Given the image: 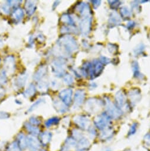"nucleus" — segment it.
<instances>
[{
    "instance_id": "nucleus-4",
    "label": "nucleus",
    "mask_w": 150,
    "mask_h": 151,
    "mask_svg": "<svg viewBox=\"0 0 150 151\" xmlns=\"http://www.w3.org/2000/svg\"><path fill=\"white\" fill-rule=\"evenodd\" d=\"M4 63L5 67L6 68V70H5L6 72L8 70L9 72L12 73L14 71L16 63H15V59L13 56H7L4 60Z\"/></svg>"
},
{
    "instance_id": "nucleus-2",
    "label": "nucleus",
    "mask_w": 150,
    "mask_h": 151,
    "mask_svg": "<svg viewBox=\"0 0 150 151\" xmlns=\"http://www.w3.org/2000/svg\"><path fill=\"white\" fill-rule=\"evenodd\" d=\"M72 93L71 89H65L60 92L59 97L66 106H69L71 104Z\"/></svg>"
},
{
    "instance_id": "nucleus-20",
    "label": "nucleus",
    "mask_w": 150,
    "mask_h": 151,
    "mask_svg": "<svg viewBox=\"0 0 150 151\" xmlns=\"http://www.w3.org/2000/svg\"><path fill=\"white\" fill-rule=\"evenodd\" d=\"M6 151H21L17 142L11 143L7 148Z\"/></svg>"
},
{
    "instance_id": "nucleus-10",
    "label": "nucleus",
    "mask_w": 150,
    "mask_h": 151,
    "mask_svg": "<svg viewBox=\"0 0 150 151\" xmlns=\"http://www.w3.org/2000/svg\"><path fill=\"white\" fill-rule=\"evenodd\" d=\"M85 98V93L83 90H78L74 95V104L76 106H81Z\"/></svg>"
},
{
    "instance_id": "nucleus-25",
    "label": "nucleus",
    "mask_w": 150,
    "mask_h": 151,
    "mask_svg": "<svg viewBox=\"0 0 150 151\" xmlns=\"http://www.w3.org/2000/svg\"><path fill=\"white\" fill-rule=\"evenodd\" d=\"M38 89L41 92H46L48 89V84L45 81H41L38 85Z\"/></svg>"
},
{
    "instance_id": "nucleus-24",
    "label": "nucleus",
    "mask_w": 150,
    "mask_h": 151,
    "mask_svg": "<svg viewBox=\"0 0 150 151\" xmlns=\"http://www.w3.org/2000/svg\"><path fill=\"white\" fill-rule=\"evenodd\" d=\"M31 124L37 126L41 124V120L38 117H31L29 119V122Z\"/></svg>"
},
{
    "instance_id": "nucleus-17",
    "label": "nucleus",
    "mask_w": 150,
    "mask_h": 151,
    "mask_svg": "<svg viewBox=\"0 0 150 151\" xmlns=\"http://www.w3.org/2000/svg\"><path fill=\"white\" fill-rule=\"evenodd\" d=\"M17 143L20 148L25 149L27 147V139L24 134L20 133L18 135Z\"/></svg>"
},
{
    "instance_id": "nucleus-31",
    "label": "nucleus",
    "mask_w": 150,
    "mask_h": 151,
    "mask_svg": "<svg viewBox=\"0 0 150 151\" xmlns=\"http://www.w3.org/2000/svg\"><path fill=\"white\" fill-rule=\"evenodd\" d=\"M2 43V41H1V39H0V44H1Z\"/></svg>"
},
{
    "instance_id": "nucleus-19",
    "label": "nucleus",
    "mask_w": 150,
    "mask_h": 151,
    "mask_svg": "<svg viewBox=\"0 0 150 151\" xmlns=\"http://www.w3.org/2000/svg\"><path fill=\"white\" fill-rule=\"evenodd\" d=\"M107 122H108V120L106 119V117H100L98 120H95V123L98 128L102 129V128H104L107 124V123H108Z\"/></svg>"
},
{
    "instance_id": "nucleus-15",
    "label": "nucleus",
    "mask_w": 150,
    "mask_h": 151,
    "mask_svg": "<svg viewBox=\"0 0 150 151\" xmlns=\"http://www.w3.org/2000/svg\"><path fill=\"white\" fill-rule=\"evenodd\" d=\"M53 105L55 109L60 113H64L67 111V108L66 105L64 103L58 100H54L53 102Z\"/></svg>"
},
{
    "instance_id": "nucleus-12",
    "label": "nucleus",
    "mask_w": 150,
    "mask_h": 151,
    "mask_svg": "<svg viewBox=\"0 0 150 151\" xmlns=\"http://www.w3.org/2000/svg\"><path fill=\"white\" fill-rule=\"evenodd\" d=\"M74 123H76L79 127L83 129H86L89 124V120L83 116L76 117L74 119Z\"/></svg>"
},
{
    "instance_id": "nucleus-14",
    "label": "nucleus",
    "mask_w": 150,
    "mask_h": 151,
    "mask_svg": "<svg viewBox=\"0 0 150 151\" xmlns=\"http://www.w3.org/2000/svg\"><path fill=\"white\" fill-rule=\"evenodd\" d=\"M52 137L51 133L49 132H43L40 135V142L43 145H47L51 140Z\"/></svg>"
},
{
    "instance_id": "nucleus-29",
    "label": "nucleus",
    "mask_w": 150,
    "mask_h": 151,
    "mask_svg": "<svg viewBox=\"0 0 150 151\" xmlns=\"http://www.w3.org/2000/svg\"><path fill=\"white\" fill-rule=\"evenodd\" d=\"M136 124L135 123H134L132 124V126H131L130 130L129 132V135H132L133 134H134L136 132Z\"/></svg>"
},
{
    "instance_id": "nucleus-8",
    "label": "nucleus",
    "mask_w": 150,
    "mask_h": 151,
    "mask_svg": "<svg viewBox=\"0 0 150 151\" xmlns=\"http://www.w3.org/2000/svg\"><path fill=\"white\" fill-rule=\"evenodd\" d=\"M47 69L46 66H40L34 75V80L36 81H39L45 76L47 73Z\"/></svg>"
},
{
    "instance_id": "nucleus-34",
    "label": "nucleus",
    "mask_w": 150,
    "mask_h": 151,
    "mask_svg": "<svg viewBox=\"0 0 150 151\" xmlns=\"http://www.w3.org/2000/svg\"><path fill=\"white\" fill-rule=\"evenodd\" d=\"M81 151H82V150H81Z\"/></svg>"
},
{
    "instance_id": "nucleus-18",
    "label": "nucleus",
    "mask_w": 150,
    "mask_h": 151,
    "mask_svg": "<svg viewBox=\"0 0 150 151\" xmlns=\"http://www.w3.org/2000/svg\"><path fill=\"white\" fill-rule=\"evenodd\" d=\"M60 122V119L57 117H53L52 118H50L48 119L45 122V126L47 127H50L53 125L57 124Z\"/></svg>"
},
{
    "instance_id": "nucleus-1",
    "label": "nucleus",
    "mask_w": 150,
    "mask_h": 151,
    "mask_svg": "<svg viewBox=\"0 0 150 151\" xmlns=\"http://www.w3.org/2000/svg\"><path fill=\"white\" fill-rule=\"evenodd\" d=\"M59 43H60V45L64 46V48L67 52H71L78 49V45L76 40L70 36H66L61 38Z\"/></svg>"
},
{
    "instance_id": "nucleus-22",
    "label": "nucleus",
    "mask_w": 150,
    "mask_h": 151,
    "mask_svg": "<svg viewBox=\"0 0 150 151\" xmlns=\"http://www.w3.org/2000/svg\"><path fill=\"white\" fill-rule=\"evenodd\" d=\"M7 82V76L6 70H3L0 73V84L3 85Z\"/></svg>"
},
{
    "instance_id": "nucleus-5",
    "label": "nucleus",
    "mask_w": 150,
    "mask_h": 151,
    "mask_svg": "<svg viewBox=\"0 0 150 151\" xmlns=\"http://www.w3.org/2000/svg\"><path fill=\"white\" fill-rule=\"evenodd\" d=\"M27 139V147L31 149L32 150H36L40 147V144L39 141L36 139V136H31L26 137Z\"/></svg>"
},
{
    "instance_id": "nucleus-13",
    "label": "nucleus",
    "mask_w": 150,
    "mask_h": 151,
    "mask_svg": "<svg viewBox=\"0 0 150 151\" xmlns=\"http://www.w3.org/2000/svg\"><path fill=\"white\" fill-rule=\"evenodd\" d=\"M24 126L25 128L26 129V130L33 136H36L39 134L40 133V129L35 126H33L32 124H31L30 123H26L24 124Z\"/></svg>"
},
{
    "instance_id": "nucleus-30",
    "label": "nucleus",
    "mask_w": 150,
    "mask_h": 151,
    "mask_svg": "<svg viewBox=\"0 0 150 151\" xmlns=\"http://www.w3.org/2000/svg\"><path fill=\"white\" fill-rule=\"evenodd\" d=\"M10 117V114L6 112L0 111V119H7Z\"/></svg>"
},
{
    "instance_id": "nucleus-27",
    "label": "nucleus",
    "mask_w": 150,
    "mask_h": 151,
    "mask_svg": "<svg viewBox=\"0 0 150 151\" xmlns=\"http://www.w3.org/2000/svg\"><path fill=\"white\" fill-rule=\"evenodd\" d=\"M64 81L66 84H67V85H71L73 83V78L70 75H67L65 76L64 78Z\"/></svg>"
},
{
    "instance_id": "nucleus-3",
    "label": "nucleus",
    "mask_w": 150,
    "mask_h": 151,
    "mask_svg": "<svg viewBox=\"0 0 150 151\" xmlns=\"http://www.w3.org/2000/svg\"><path fill=\"white\" fill-rule=\"evenodd\" d=\"M53 72L58 77H60L64 73V63L61 59L54 60L52 63Z\"/></svg>"
},
{
    "instance_id": "nucleus-36",
    "label": "nucleus",
    "mask_w": 150,
    "mask_h": 151,
    "mask_svg": "<svg viewBox=\"0 0 150 151\" xmlns=\"http://www.w3.org/2000/svg\"></svg>"
},
{
    "instance_id": "nucleus-7",
    "label": "nucleus",
    "mask_w": 150,
    "mask_h": 151,
    "mask_svg": "<svg viewBox=\"0 0 150 151\" xmlns=\"http://www.w3.org/2000/svg\"><path fill=\"white\" fill-rule=\"evenodd\" d=\"M24 17V11L20 7L15 8L11 14V17L14 21L19 22H20Z\"/></svg>"
},
{
    "instance_id": "nucleus-16",
    "label": "nucleus",
    "mask_w": 150,
    "mask_h": 151,
    "mask_svg": "<svg viewBox=\"0 0 150 151\" xmlns=\"http://www.w3.org/2000/svg\"><path fill=\"white\" fill-rule=\"evenodd\" d=\"M36 92V88L34 86V84H31L28 88L25 90V91L24 92L23 94L24 96V97H27V98H30L33 97Z\"/></svg>"
},
{
    "instance_id": "nucleus-6",
    "label": "nucleus",
    "mask_w": 150,
    "mask_h": 151,
    "mask_svg": "<svg viewBox=\"0 0 150 151\" xmlns=\"http://www.w3.org/2000/svg\"><path fill=\"white\" fill-rule=\"evenodd\" d=\"M91 27V19L89 16H84V19L81 22V29L82 32L87 34L89 33V28Z\"/></svg>"
},
{
    "instance_id": "nucleus-35",
    "label": "nucleus",
    "mask_w": 150,
    "mask_h": 151,
    "mask_svg": "<svg viewBox=\"0 0 150 151\" xmlns=\"http://www.w3.org/2000/svg\"><path fill=\"white\" fill-rule=\"evenodd\" d=\"M0 62H1V60H0Z\"/></svg>"
},
{
    "instance_id": "nucleus-28",
    "label": "nucleus",
    "mask_w": 150,
    "mask_h": 151,
    "mask_svg": "<svg viewBox=\"0 0 150 151\" xmlns=\"http://www.w3.org/2000/svg\"><path fill=\"white\" fill-rule=\"evenodd\" d=\"M10 8H11V7L9 6V4L8 3L4 4L2 6V7H1L3 12L7 14L10 13Z\"/></svg>"
},
{
    "instance_id": "nucleus-26",
    "label": "nucleus",
    "mask_w": 150,
    "mask_h": 151,
    "mask_svg": "<svg viewBox=\"0 0 150 151\" xmlns=\"http://www.w3.org/2000/svg\"><path fill=\"white\" fill-rule=\"evenodd\" d=\"M43 101H44V100H42V99H40V100H39L38 101H37L36 103H34V104H33L30 107V109H29L28 111H29V112H30V111H32L33 110H34V109H36L41 103H43Z\"/></svg>"
},
{
    "instance_id": "nucleus-33",
    "label": "nucleus",
    "mask_w": 150,
    "mask_h": 151,
    "mask_svg": "<svg viewBox=\"0 0 150 151\" xmlns=\"http://www.w3.org/2000/svg\"><path fill=\"white\" fill-rule=\"evenodd\" d=\"M40 151H46V150H41Z\"/></svg>"
},
{
    "instance_id": "nucleus-32",
    "label": "nucleus",
    "mask_w": 150,
    "mask_h": 151,
    "mask_svg": "<svg viewBox=\"0 0 150 151\" xmlns=\"http://www.w3.org/2000/svg\"><path fill=\"white\" fill-rule=\"evenodd\" d=\"M30 151H36V150H30Z\"/></svg>"
},
{
    "instance_id": "nucleus-21",
    "label": "nucleus",
    "mask_w": 150,
    "mask_h": 151,
    "mask_svg": "<svg viewBox=\"0 0 150 151\" xmlns=\"http://www.w3.org/2000/svg\"><path fill=\"white\" fill-rule=\"evenodd\" d=\"M61 22H62L63 23H66V24H69L70 25H73L74 24V22L73 19L71 18V17H70L68 14H63L62 16L61 17L60 19Z\"/></svg>"
},
{
    "instance_id": "nucleus-11",
    "label": "nucleus",
    "mask_w": 150,
    "mask_h": 151,
    "mask_svg": "<svg viewBox=\"0 0 150 151\" xmlns=\"http://www.w3.org/2000/svg\"><path fill=\"white\" fill-rule=\"evenodd\" d=\"M27 79V74L26 73H23L16 79L15 82L16 86L18 88H23L26 83Z\"/></svg>"
},
{
    "instance_id": "nucleus-23",
    "label": "nucleus",
    "mask_w": 150,
    "mask_h": 151,
    "mask_svg": "<svg viewBox=\"0 0 150 151\" xmlns=\"http://www.w3.org/2000/svg\"><path fill=\"white\" fill-rule=\"evenodd\" d=\"M89 145V143L87 139H86L84 137H82V139H80L79 147H81V149H85L88 147Z\"/></svg>"
},
{
    "instance_id": "nucleus-9",
    "label": "nucleus",
    "mask_w": 150,
    "mask_h": 151,
    "mask_svg": "<svg viewBox=\"0 0 150 151\" xmlns=\"http://www.w3.org/2000/svg\"><path fill=\"white\" fill-rule=\"evenodd\" d=\"M36 5L34 1H27L25 4V10L27 14L29 16H32L36 10Z\"/></svg>"
}]
</instances>
